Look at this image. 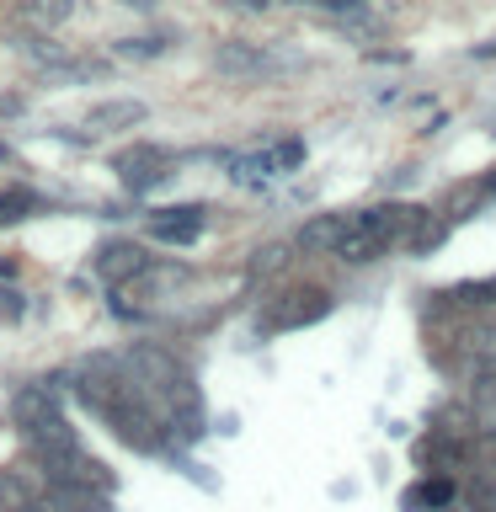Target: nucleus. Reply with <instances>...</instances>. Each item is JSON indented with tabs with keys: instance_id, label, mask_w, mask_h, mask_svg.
<instances>
[{
	"instance_id": "obj_14",
	"label": "nucleus",
	"mask_w": 496,
	"mask_h": 512,
	"mask_svg": "<svg viewBox=\"0 0 496 512\" xmlns=\"http://www.w3.org/2000/svg\"><path fill=\"white\" fill-rule=\"evenodd\" d=\"M32 496H38V486L27 480V470H0V507L6 512H22Z\"/></svg>"
},
{
	"instance_id": "obj_7",
	"label": "nucleus",
	"mask_w": 496,
	"mask_h": 512,
	"mask_svg": "<svg viewBox=\"0 0 496 512\" xmlns=\"http://www.w3.org/2000/svg\"><path fill=\"white\" fill-rule=\"evenodd\" d=\"M112 166H118V176H123V182L128 187H134V192H144V187H160V182H166V155H160V150H150V144H134V150H123L118 160H112Z\"/></svg>"
},
{
	"instance_id": "obj_11",
	"label": "nucleus",
	"mask_w": 496,
	"mask_h": 512,
	"mask_svg": "<svg viewBox=\"0 0 496 512\" xmlns=\"http://www.w3.org/2000/svg\"><path fill=\"white\" fill-rule=\"evenodd\" d=\"M16 11H22L38 32H54L59 22H70L75 0H16Z\"/></svg>"
},
{
	"instance_id": "obj_21",
	"label": "nucleus",
	"mask_w": 496,
	"mask_h": 512,
	"mask_svg": "<svg viewBox=\"0 0 496 512\" xmlns=\"http://www.w3.org/2000/svg\"><path fill=\"white\" fill-rule=\"evenodd\" d=\"M22 512H54V502H48V496H32V502H27Z\"/></svg>"
},
{
	"instance_id": "obj_4",
	"label": "nucleus",
	"mask_w": 496,
	"mask_h": 512,
	"mask_svg": "<svg viewBox=\"0 0 496 512\" xmlns=\"http://www.w3.org/2000/svg\"><path fill=\"white\" fill-rule=\"evenodd\" d=\"M203 203H176V208H160V214L150 219V235L160 240V246H192V240L203 235Z\"/></svg>"
},
{
	"instance_id": "obj_1",
	"label": "nucleus",
	"mask_w": 496,
	"mask_h": 512,
	"mask_svg": "<svg viewBox=\"0 0 496 512\" xmlns=\"http://www.w3.org/2000/svg\"><path fill=\"white\" fill-rule=\"evenodd\" d=\"M214 70L240 80V86H256V80H278V75H299L310 70V59L294 54V48H267V43H219L214 48Z\"/></svg>"
},
{
	"instance_id": "obj_8",
	"label": "nucleus",
	"mask_w": 496,
	"mask_h": 512,
	"mask_svg": "<svg viewBox=\"0 0 496 512\" xmlns=\"http://www.w3.org/2000/svg\"><path fill=\"white\" fill-rule=\"evenodd\" d=\"M331 315V294H320V288H299V294H288V304L272 310V326L278 331H299V326H315V320Z\"/></svg>"
},
{
	"instance_id": "obj_6",
	"label": "nucleus",
	"mask_w": 496,
	"mask_h": 512,
	"mask_svg": "<svg viewBox=\"0 0 496 512\" xmlns=\"http://www.w3.org/2000/svg\"><path fill=\"white\" fill-rule=\"evenodd\" d=\"M144 118H150V107L139 102V96H112V102H96L86 112V134H118V128H139Z\"/></svg>"
},
{
	"instance_id": "obj_3",
	"label": "nucleus",
	"mask_w": 496,
	"mask_h": 512,
	"mask_svg": "<svg viewBox=\"0 0 496 512\" xmlns=\"http://www.w3.org/2000/svg\"><path fill=\"white\" fill-rule=\"evenodd\" d=\"M96 272L118 288V283H134L150 272V251L139 246V240H107L102 251H96Z\"/></svg>"
},
{
	"instance_id": "obj_20",
	"label": "nucleus",
	"mask_w": 496,
	"mask_h": 512,
	"mask_svg": "<svg viewBox=\"0 0 496 512\" xmlns=\"http://www.w3.org/2000/svg\"><path fill=\"white\" fill-rule=\"evenodd\" d=\"M470 54H475V59H496V38H491V43H475Z\"/></svg>"
},
{
	"instance_id": "obj_18",
	"label": "nucleus",
	"mask_w": 496,
	"mask_h": 512,
	"mask_svg": "<svg viewBox=\"0 0 496 512\" xmlns=\"http://www.w3.org/2000/svg\"><path fill=\"white\" fill-rule=\"evenodd\" d=\"M443 299H448V304H496V278H480V283H454Z\"/></svg>"
},
{
	"instance_id": "obj_22",
	"label": "nucleus",
	"mask_w": 496,
	"mask_h": 512,
	"mask_svg": "<svg viewBox=\"0 0 496 512\" xmlns=\"http://www.w3.org/2000/svg\"><path fill=\"white\" fill-rule=\"evenodd\" d=\"M123 6H134V11H155V0H123Z\"/></svg>"
},
{
	"instance_id": "obj_10",
	"label": "nucleus",
	"mask_w": 496,
	"mask_h": 512,
	"mask_svg": "<svg viewBox=\"0 0 496 512\" xmlns=\"http://www.w3.org/2000/svg\"><path fill=\"white\" fill-rule=\"evenodd\" d=\"M48 502H54V512H107V491L102 486H80V480H54Z\"/></svg>"
},
{
	"instance_id": "obj_17",
	"label": "nucleus",
	"mask_w": 496,
	"mask_h": 512,
	"mask_svg": "<svg viewBox=\"0 0 496 512\" xmlns=\"http://www.w3.org/2000/svg\"><path fill=\"white\" fill-rule=\"evenodd\" d=\"M454 502V480H427L422 491H406V512H422V507H448Z\"/></svg>"
},
{
	"instance_id": "obj_12",
	"label": "nucleus",
	"mask_w": 496,
	"mask_h": 512,
	"mask_svg": "<svg viewBox=\"0 0 496 512\" xmlns=\"http://www.w3.org/2000/svg\"><path fill=\"white\" fill-rule=\"evenodd\" d=\"M16 48H22L27 59H38L43 70H59V64H70V48L54 43L48 32H22V38H16Z\"/></svg>"
},
{
	"instance_id": "obj_19",
	"label": "nucleus",
	"mask_w": 496,
	"mask_h": 512,
	"mask_svg": "<svg viewBox=\"0 0 496 512\" xmlns=\"http://www.w3.org/2000/svg\"><path fill=\"white\" fill-rule=\"evenodd\" d=\"M32 208H38V198L22 187H11V192H0V224H16V219H27Z\"/></svg>"
},
{
	"instance_id": "obj_16",
	"label": "nucleus",
	"mask_w": 496,
	"mask_h": 512,
	"mask_svg": "<svg viewBox=\"0 0 496 512\" xmlns=\"http://www.w3.org/2000/svg\"><path fill=\"white\" fill-rule=\"evenodd\" d=\"M112 54L118 59H160V54H171V38H155V32H144V38H118Z\"/></svg>"
},
{
	"instance_id": "obj_23",
	"label": "nucleus",
	"mask_w": 496,
	"mask_h": 512,
	"mask_svg": "<svg viewBox=\"0 0 496 512\" xmlns=\"http://www.w3.org/2000/svg\"><path fill=\"white\" fill-rule=\"evenodd\" d=\"M0 160H11V150H6V144H0Z\"/></svg>"
},
{
	"instance_id": "obj_2",
	"label": "nucleus",
	"mask_w": 496,
	"mask_h": 512,
	"mask_svg": "<svg viewBox=\"0 0 496 512\" xmlns=\"http://www.w3.org/2000/svg\"><path fill=\"white\" fill-rule=\"evenodd\" d=\"M123 368H128V379H134L144 395H166L176 379H187V368L176 363L166 347H150V342L128 347V352H123Z\"/></svg>"
},
{
	"instance_id": "obj_13",
	"label": "nucleus",
	"mask_w": 496,
	"mask_h": 512,
	"mask_svg": "<svg viewBox=\"0 0 496 512\" xmlns=\"http://www.w3.org/2000/svg\"><path fill=\"white\" fill-rule=\"evenodd\" d=\"M379 251H384V240H374L358 219H352V230L342 235V246H336V256H342V262H374Z\"/></svg>"
},
{
	"instance_id": "obj_9",
	"label": "nucleus",
	"mask_w": 496,
	"mask_h": 512,
	"mask_svg": "<svg viewBox=\"0 0 496 512\" xmlns=\"http://www.w3.org/2000/svg\"><path fill=\"white\" fill-rule=\"evenodd\" d=\"M347 230H352V214H315V219L304 224V230H299L294 240H299L304 251H336Z\"/></svg>"
},
{
	"instance_id": "obj_5",
	"label": "nucleus",
	"mask_w": 496,
	"mask_h": 512,
	"mask_svg": "<svg viewBox=\"0 0 496 512\" xmlns=\"http://www.w3.org/2000/svg\"><path fill=\"white\" fill-rule=\"evenodd\" d=\"M11 416H16V427L22 432H43V427H54L59 422V400L48 384H22L11 400Z\"/></svg>"
},
{
	"instance_id": "obj_15",
	"label": "nucleus",
	"mask_w": 496,
	"mask_h": 512,
	"mask_svg": "<svg viewBox=\"0 0 496 512\" xmlns=\"http://www.w3.org/2000/svg\"><path fill=\"white\" fill-rule=\"evenodd\" d=\"M470 406H475V416H496V363H480L475 368V384H470Z\"/></svg>"
}]
</instances>
